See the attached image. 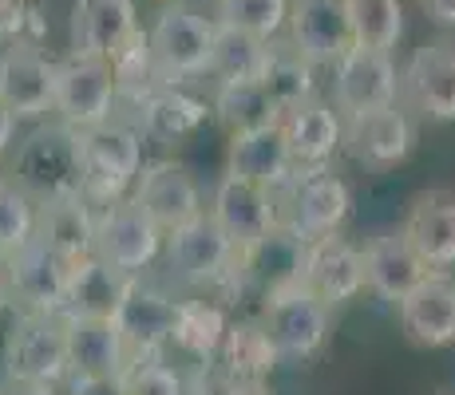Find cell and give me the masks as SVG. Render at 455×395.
Listing matches in <instances>:
<instances>
[{"instance_id": "1", "label": "cell", "mask_w": 455, "mask_h": 395, "mask_svg": "<svg viewBox=\"0 0 455 395\" xmlns=\"http://www.w3.org/2000/svg\"><path fill=\"white\" fill-rule=\"evenodd\" d=\"M12 182L36 201L84 198V146L80 130L64 119L40 122L20 143L12 162Z\"/></svg>"}, {"instance_id": "2", "label": "cell", "mask_w": 455, "mask_h": 395, "mask_svg": "<svg viewBox=\"0 0 455 395\" xmlns=\"http://www.w3.org/2000/svg\"><path fill=\"white\" fill-rule=\"evenodd\" d=\"M84 146V198L92 206H111L127 198L143 170V130L135 122L108 119L80 130Z\"/></svg>"}, {"instance_id": "3", "label": "cell", "mask_w": 455, "mask_h": 395, "mask_svg": "<svg viewBox=\"0 0 455 395\" xmlns=\"http://www.w3.org/2000/svg\"><path fill=\"white\" fill-rule=\"evenodd\" d=\"M214 20H206L195 8L166 4L147 32L151 51V75L159 87H179L187 79L210 75V51H214Z\"/></svg>"}, {"instance_id": "4", "label": "cell", "mask_w": 455, "mask_h": 395, "mask_svg": "<svg viewBox=\"0 0 455 395\" xmlns=\"http://www.w3.org/2000/svg\"><path fill=\"white\" fill-rule=\"evenodd\" d=\"M274 194H277V222L297 230L305 241L340 233V225L353 214V190L329 166H297L293 178Z\"/></svg>"}, {"instance_id": "5", "label": "cell", "mask_w": 455, "mask_h": 395, "mask_svg": "<svg viewBox=\"0 0 455 395\" xmlns=\"http://www.w3.org/2000/svg\"><path fill=\"white\" fill-rule=\"evenodd\" d=\"M238 257H242V245L210 214H198L195 222L166 233V261H171L174 277L187 280V285H206V288L234 293Z\"/></svg>"}, {"instance_id": "6", "label": "cell", "mask_w": 455, "mask_h": 395, "mask_svg": "<svg viewBox=\"0 0 455 395\" xmlns=\"http://www.w3.org/2000/svg\"><path fill=\"white\" fill-rule=\"evenodd\" d=\"M119 107V75L111 59L72 51L56 64V115L76 130L100 127L116 119Z\"/></svg>"}, {"instance_id": "7", "label": "cell", "mask_w": 455, "mask_h": 395, "mask_svg": "<svg viewBox=\"0 0 455 395\" xmlns=\"http://www.w3.org/2000/svg\"><path fill=\"white\" fill-rule=\"evenodd\" d=\"M8 380L28 383H64L72 375L68 364V328L64 312H20L4 340Z\"/></svg>"}, {"instance_id": "8", "label": "cell", "mask_w": 455, "mask_h": 395, "mask_svg": "<svg viewBox=\"0 0 455 395\" xmlns=\"http://www.w3.org/2000/svg\"><path fill=\"white\" fill-rule=\"evenodd\" d=\"M305 241L297 230L277 222L261 241H253L242 249L238 257V277H234V293L230 296H246V301H274L277 293L301 285V269H305Z\"/></svg>"}, {"instance_id": "9", "label": "cell", "mask_w": 455, "mask_h": 395, "mask_svg": "<svg viewBox=\"0 0 455 395\" xmlns=\"http://www.w3.org/2000/svg\"><path fill=\"white\" fill-rule=\"evenodd\" d=\"M163 245L166 233L135 198H119L111 206H100V214H95V253L116 269H127L139 277L159 257Z\"/></svg>"}, {"instance_id": "10", "label": "cell", "mask_w": 455, "mask_h": 395, "mask_svg": "<svg viewBox=\"0 0 455 395\" xmlns=\"http://www.w3.org/2000/svg\"><path fill=\"white\" fill-rule=\"evenodd\" d=\"M332 309L305 285H293L261 304V324L282 359H313L329 340Z\"/></svg>"}, {"instance_id": "11", "label": "cell", "mask_w": 455, "mask_h": 395, "mask_svg": "<svg viewBox=\"0 0 455 395\" xmlns=\"http://www.w3.org/2000/svg\"><path fill=\"white\" fill-rule=\"evenodd\" d=\"M4 273H8V288H12V301L20 304V312H64L76 261L32 237L20 253H12L4 261Z\"/></svg>"}, {"instance_id": "12", "label": "cell", "mask_w": 455, "mask_h": 395, "mask_svg": "<svg viewBox=\"0 0 455 395\" xmlns=\"http://www.w3.org/2000/svg\"><path fill=\"white\" fill-rule=\"evenodd\" d=\"M400 103V67L392 51L353 48L332 67V107L340 115H364V111Z\"/></svg>"}, {"instance_id": "13", "label": "cell", "mask_w": 455, "mask_h": 395, "mask_svg": "<svg viewBox=\"0 0 455 395\" xmlns=\"http://www.w3.org/2000/svg\"><path fill=\"white\" fill-rule=\"evenodd\" d=\"M290 40L309 64L337 67L356 48L348 0H290Z\"/></svg>"}, {"instance_id": "14", "label": "cell", "mask_w": 455, "mask_h": 395, "mask_svg": "<svg viewBox=\"0 0 455 395\" xmlns=\"http://www.w3.org/2000/svg\"><path fill=\"white\" fill-rule=\"evenodd\" d=\"M345 151L369 170H392L416 151V119L408 103L364 111L345 119Z\"/></svg>"}, {"instance_id": "15", "label": "cell", "mask_w": 455, "mask_h": 395, "mask_svg": "<svg viewBox=\"0 0 455 395\" xmlns=\"http://www.w3.org/2000/svg\"><path fill=\"white\" fill-rule=\"evenodd\" d=\"M400 99L427 122H455V43L432 40L400 72Z\"/></svg>"}, {"instance_id": "16", "label": "cell", "mask_w": 455, "mask_h": 395, "mask_svg": "<svg viewBox=\"0 0 455 395\" xmlns=\"http://www.w3.org/2000/svg\"><path fill=\"white\" fill-rule=\"evenodd\" d=\"M0 103L16 119H44L56 111V64L28 40L0 51Z\"/></svg>"}, {"instance_id": "17", "label": "cell", "mask_w": 455, "mask_h": 395, "mask_svg": "<svg viewBox=\"0 0 455 395\" xmlns=\"http://www.w3.org/2000/svg\"><path fill=\"white\" fill-rule=\"evenodd\" d=\"M301 285L309 288V293H317L329 309H340V304L356 301V296L369 288L364 285V253L340 233L313 237L309 253H305Z\"/></svg>"}, {"instance_id": "18", "label": "cell", "mask_w": 455, "mask_h": 395, "mask_svg": "<svg viewBox=\"0 0 455 395\" xmlns=\"http://www.w3.org/2000/svg\"><path fill=\"white\" fill-rule=\"evenodd\" d=\"M131 198L159 222L163 233L179 230V225L195 222L198 214H206L203 190H198L195 174H190L182 162H171V158H159V162L143 166Z\"/></svg>"}, {"instance_id": "19", "label": "cell", "mask_w": 455, "mask_h": 395, "mask_svg": "<svg viewBox=\"0 0 455 395\" xmlns=\"http://www.w3.org/2000/svg\"><path fill=\"white\" fill-rule=\"evenodd\" d=\"M206 214L246 249V245L261 241V237L277 225V194L269 186H261V182L238 178V174H222V182H218L214 194H210Z\"/></svg>"}, {"instance_id": "20", "label": "cell", "mask_w": 455, "mask_h": 395, "mask_svg": "<svg viewBox=\"0 0 455 395\" xmlns=\"http://www.w3.org/2000/svg\"><path fill=\"white\" fill-rule=\"evenodd\" d=\"M139 32L135 0H76L72 8V51L116 64L135 43Z\"/></svg>"}, {"instance_id": "21", "label": "cell", "mask_w": 455, "mask_h": 395, "mask_svg": "<svg viewBox=\"0 0 455 395\" xmlns=\"http://www.w3.org/2000/svg\"><path fill=\"white\" fill-rule=\"evenodd\" d=\"M396 309L412 344L419 348L455 344V280L448 277V269H432Z\"/></svg>"}, {"instance_id": "22", "label": "cell", "mask_w": 455, "mask_h": 395, "mask_svg": "<svg viewBox=\"0 0 455 395\" xmlns=\"http://www.w3.org/2000/svg\"><path fill=\"white\" fill-rule=\"evenodd\" d=\"M179 304H182L179 296L135 280V288H131V296L124 301V309H119V316H116L119 332H124V340L131 348V359L163 356V348L171 344V336H174Z\"/></svg>"}, {"instance_id": "23", "label": "cell", "mask_w": 455, "mask_h": 395, "mask_svg": "<svg viewBox=\"0 0 455 395\" xmlns=\"http://www.w3.org/2000/svg\"><path fill=\"white\" fill-rule=\"evenodd\" d=\"M361 253H364V285L388 304H400L419 280L432 273L424 265V257L412 249V241L404 237V230L369 237Z\"/></svg>"}, {"instance_id": "24", "label": "cell", "mask_w": 455, "mask_h": 395, "mask_svg": "<svg viewBox=\"0 0 455 395\" xmlns=\"http://www.w3.org/2000/svg\"><path fill=\"white\" fill-rule=\"evenodd\" d=\"M297 158L290 151V138H285L282 122L274 127H258V130H238L230 135V151H226V174H238V178L261 182L269 190H282L293 178Z\"/></svg>"}, {"instance_id": "25", "label": "cell", "mask_w": 455, "mask_h": 395, "mask_svg": "<svg viewBox=\"0 0 455 395\" xmlns=\"http://www.w3.org/2000/svg\"><path fill=\"white\" fill-rule=\"evenodd\" d=\"M64 328H68V364H72V375H124L131 367V348L116 320H103V316H64Z\"/></svg>"}, {"instance_id": "26", "label": "cell", "mask_w": 455, "mask_h": 395, "mask_svg": "<svg viewBox=\"0 0 455 395\" xmlns=\"http://www.w3.org/2000/svg\"><path fill=\"white\" fill-rule=\"evenodd\" d=\"M277 122H282L285 138H290V151L301 166H325L345 146V115L332 103L317 99V95L285 107Z\"/></svg>"}, {"instance_id": "27", "label": "cell", "mask_w": 455, "mask_h": 395, "mask_svg": "<svg viewBox=\"0 0 455 395\" xmlns=\"http://www.w3.org/2000/svg\"><path fill=\"white\" fill-rule=\"evenodd\" d=\"M135 280H139L135 273L116 269L100 253H87V257L76 261L64 316H103V320H116L124 301L131 296V288H135Z\"/></svg>"}, {"instance_id": "28", "label": "cell", "mask_w": 455, "mask_h": 395, "mask_svg": "<svg viewBox=\"0 0 455 395\" xmlns=\"http://www.w3.org/2000/svg\"><path fill=\"white\" fill-rule=\"evenodd\" d=\"M404 237L424 257L427 269H451L455 265V194L451 190H427L408 206Z\"/></svg>"}, {"instance_id": "29", "label": "cell", "mask_w": 455, "mask_h": 395, "mask_svg": "<svg viewBox=\"0 0 455 395\" xmlns=\"http://www.w3.org/2000/svg\"><path fill=\"white\" fill-rule=\"evenodd\" d=\"M135 127L143 135L159 138V143H174V138L195 135L206 122V103L182 95L179 87H147V91H135Z\"/></svg>"}, {"instance_id": "30", "label": "cell", "mask_w": 455, "mask_h": 395, "mask_svg": "<svg viewBox=\"0 0 455 395\" xmlns=\"http://www.w3.org/2000/svg\"><path fill=\"white\" fill-rule=\"evenodd\" d=\"M95 214L87 198H60V201H40L36 214V241L48 249L64 253V257L80 261L95 253Z\"/></svg>"}, {"instance_id": "31", "label": "cell", "mask_w": 455, "mask_h": 395, "mask_svg": "<svg viewBox=\"0 0 455 395\" xmlns=\"http://www.w3.org/2000/svg\"><path fill=\"white\" fill-rule=\"evenodd\" d=\"M266 64H269V40L250 36V32L230 28V24H218L214 28L210 75L218 83H253V79L266 75Z\"/></svg>"}, {"instance_id": "32", "label": "cell", "mask_w": 455, "mask_h": 395, "mask_svg": "<svg viewBox=\"0 0 455 395\" xmlns=\"http://www.w3.org/2000/svg\"><path fill=\"white\" fill-rule=\"evenodd\" d=\"M214 115L230 127V135H238V130L274 127L282 119V103L274 99V91L261 79H253V83H218Z\"/></svg>"}, {"instance_id": "33", "label": "cell", "mask_w": 455, "mask_h": 395, "mask_svg": "<svg viewBox=\"0 0 455 395\" xmlns=\"http://www.w3.org/2000/svg\"><path fill=\"white\" fill-rule=\"evenodd\" d=\"M214 359H218V364H226L230 372L246 375V380H266V375L282 364V352H277V344L269 340L266 324H261V316H258V320L230 324Z\"/></svg>"}, {"instance_id": "34", "label": "cell", "mask_w": 455, "mask_h": 395, "mask_svg": "<svg viewBox=\"0 0 455 395\" xmlns=\"http://www.w3.org/2000/svg\"><path fill=\"white\" fill-rule=\"evenodd\" d=\"M317 64H309V59L301 56V51L293 48V40H269V64H266V75H261V83L274 91V99L285 107H293V103L309 99V95H317Z\"/></svg>"}, {"instance_id": "35", "label": "cell", "mask_w": 455, "mask_h": 395, "mask_svg": "<svg viewBox=\"0 0 455 395\" xmlns=\"http://www.w3.org/2000/svg\"><path fill=\"white\" fill-rule=\"evenodd\" d=\"M226 312L210 301H182L179 304V320H174V336L171 344H179L187 356L195 359H214L218 348L226 340Z\"/></svg>"}, {"instance_id": "36", "label": "cell", "mask_w": 455, "mask_h": 395, "mask_svg": "<svg viewBox=\"0 0 455 395\" xmlns=\"http://www.w3.org/2000/svg\"><path fill=\"white\" fill-rule=\"evenodd\" d=\"M356 48L392 51L404 36V0H348Z\"/></svg>"}, {"instance_id": "37", "label": "cell", "mask_w": 455, "mask_h": 395, "mask_svg": "<svg viewBox=\"0 0 455 395\" xmlns=\"http://www.w3.org/2000/svg\"><path fill=\"white\" fill-rule=\"evenodd\" d=\"M36 214H40V201L24 194L16 182L0 186V261L20 253L36 237Z\"/></svg>"}, {"instance_id": "38", "label": "cell", "mask_w": 455, "mask_h": 395, "mask_svg": "<svg viewBox=\"0 0 455 395\" xmlns=\"http://www.w3.org/2000/svg\"><path fill=\"white\" fill-rule=\"evenodd\" d=\"M285 20H290V0H218V24H230L261 40L282 36Z\"/></svg>"}, {"instance_id": "39", "label": "cell", "mask_w": 455, "mask_h": 395, "mask_svg": "<svg viewBox=\"0 0 455 395\" xmlns=\"http://www.w3.org/2000/svg\"><path fill=\"white\" fill-rule=\"evenodd\" d=\"M187 395H269V391H266V380H246V375L230 372L218 359H203L190 372Z\"/></svg>"}, {"instance_id": "40", "label": "cell", "mask_w": 455, "mask_h": 395, "mask_svg": "<svg viewBox=\"0 0 455 395\" xmlns=\"http://www.w3.org/2000/svg\"><path fill=\"white\" fill-rule=\"evenodd\" d=\"M127 395H187V380L174 372L171 364H163V356H143L131 359L124 372Z\"/></svg>"}, {"instance_id": "41", "label": "cell", "mask_w": 455, "mask_h": 395, "mask_svg": "<svg viewBox=\"0 0 455 395\" xmlns=\"http://www.w3.org/2000/svg\"><path fill=\"white\" fill-rule=\"evenodd\" d=\"M68 395H127L124 375H72Z\"/></svg>"}, {"instance_id": "42", "label": "cell", "mask_w": 455, "mask_h": 395, "mask_svg": "<svg viewBox=\"0 0 455 395\" xmlns=\"http://www.w3.org/2000/svg\"><path fill=\"white\" fill-rule=\"evenodd\" d=\"M419 8H424V16L432 24H440V28H455V0H419Z\"/></svg>"}, {"instance_id": "43", "label": "cell", "mask_w": 455, "mask_h": 395, "mask_svg": "<svg viewBox=\"0 0 455 395\" xmlns=\"http://www.w3.org/2000/svg\"><path fill=\"white\" fill-rule=\"evenodd\" d=\"M0 395H60L56 383H28V380H4Z\"/></svg>"}, {"instance_id": "44", "label": "cell", "mask_w": 455, "mask_h": 395, "mask_svg": "<svg viewBox=\"0 0 455 395\" xmlns=\"http://www.w3.org/2000/svg\"><path fill=\"white\" fill-rule=\"evenodd\" d=\"M0 32H16V40H20V4H12V0H0Z\"/></svg>"}, {"instance_id": "45", "label": "cell", "mask_w": 455, "mask_h": 395, "mask_svg": "<svg viewBox=\"0 0 455 395\" xmlns=\"http://www.w3.org/2000/svg\"><path fill=\"white\" fill-rule=\"evenodd\" d=\"M16 122H20V119H16L12 111L4 107V103H0V154H4V151H8V143L16 138Z\"/></svg>"}, {"instance_id": "46", "label": "cell", "mask_w": 455, "mask_h": 395, "mask_svg": "<svg viewBox=\"0 0 455 395\" xmlns=\"http://www.w3.org/2000/svg\"><path fill=\"white\" fill-rule=\"evenodd\" d=\"M12 301V288H8V273H4V261H0V309Z\"/></svg>"}, {"instance_id": "47", "label": "cell", "mask_w": 455, "mask_h": 395, "mask_svg": "<svg viewBox=\"0 0 455 395\" xmlns=\"http://www.w3.org/2000/svg\"><path fill=\"white\" fill-rule=\"evenodd\" d=\"M159 4H174V0H159Z\"/></svg>"}, {"instance_id": "48", "label": "cell", "mask_w": 455, "mask_h": 395, "mask_svg": "<svg viewBox=\"0 0 455 395\" xmlns=\"http://www.w3.org/2000/svg\"><path fill=\"white\" fill-rule=\"evenodd\" d=\"M0 186H4V174H0Z\"/></svg>"}]
</instances>
